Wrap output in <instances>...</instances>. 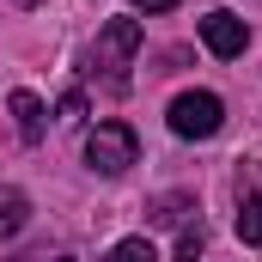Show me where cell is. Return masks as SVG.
<instances>
[{
	"label": "cell",
	"mask_w": 262,
	"mask_h": 262,
	"mask_svg": "<svg viewBox=\"0 0 262 262\" xmlns=\"http://www.w3.org/2000/svg\"><path fill=\"white\" fill-rule=\"evenodd\" d=\"M140 55V18H110L92 43V79L110 92H128V67Z\"/></svg>",
	"instance_id": "1"
},
{
	"label": "cell",
	"mask_w": 262,
	"mask_h": 262,
	"mask_svg": "<svg viewBox=\"0 0 262 262\" xmlns=\"http://www.w3.org/2000/svg\"><path fill=\"white\" fill-rule=\"evenodd\" d=\"M134 159H140V140H134L128 122H98V128L85 134V165L98 177H122Z\"/></svg>",
	"instance_id": "2"
},
{
	"label": "cell",
	"mask_w": 262,
	"mask_h": 262,
	"mask_svg": "<svg viewBox=\"0 0 262 262\" xmlns=\"http://www.w3.org/2000/svg\"><path fill=\"white\" fill-rule=\"evenodd\" d=\"M220 122H226V104L213 92H183L171 104V134L177 140H207V134H220Z\"/></svg>",
	"instance_id": "3"
},
{
	"label": "cell",
	"mask_w": 262,
	"mask_h": 262,
	"mask_svg": "<svg viewBox=\"0 0 262 262\" xmlns=\"http://www.w3.org/2000/svg\"><path fill=\"white\" fill-rule=\"evenodd\" d=\"M238 238L262 244V159L238 165Z\"/></svg>",
	"instance_id": "4"
},
{
	"label": "cell",
	"mask_w": 262,
	"mask_h": 262,
	"mask_svg": "<svg viewBox=\"0 0 262 262\" xmlns=\"http://www.w3.org/2000/svg\"><path fill=\"white\" fill-rule=\"evenodd\" d=\"M201 43H207L220 61H238V55H244V43H250V31H244V18H238V12H207V18H201Z\"/></svg>",
	"instance_id": "5"
},
{
	"label": "cell",
	"mask_w": 262,
	"mask_h": 262,
	"mask_svg": "<svg viewBox=\"0 0 262 262\" xmlns=\"http://www.w3.org/2000/svg\"><path fill=\"white\" fill-rule=\"evenodd\" d=\"M6 110H12V122H18V140H25V146H37V140H43V128H49V122H43L37 92H12V98H6Z\"/></svg>",
	"instance_id": "6"
},
{
	"label": "cell",
	"mask_w": 262,
	"mask_h": 262,
	"mask_svg": "<svg viewBox=\"0 0 262 262\" xmlns=\"http://www.w3.org/2000/svg\"><path fill=\"white\" fill-rule=\"evenodd\" d=\"M25 226H31V201H25V189L0 183V238H18Z\"/></svg>",
	"instance_id": "7"
},
{
	"label": "cell",
	"mask_w": 262,
	"mask_h": 262,
	"mask_svg": "<svg viewBox=\"0 0 262 262\" xmlns=\"http://www.w3.org/2000/svg\"><path fill=\"white\" fill-rule=\"evenodd\" d=\"M189 213H195V195H159L152 207H146L152 226H189Z\"/></svg>",
	"instance_id": "8"
},
{
	"label": "cell",
	"mask_w": 262,
	"mask_h": 262,
	"mask_svg": "<svg viewBox=\"0 0 262 262\" xmlns=\"http://www.w3.org/2000/svg\"><path fill=\"white\" fill-rule=\"evenodd\" d=\"M104 262H159V256H152V244H146V238H122Z\"/></svg>",
	"instance_id": "9"
},
{
	"label": "cell",
	"mask_w": 262,
	"mask_h": 262,
	"mask_svg": "<svg viewBox=\"0 0 262 262\" xmlns=\"http://www.w3.org/2000/svg\"><path fill=\"white\" fill-rule=\"evenodd\" d=\"M201 250H207L201 226H183V238H177V262H201Z\"/></svg>",
	"instance_id": "10"
},
{
	"label": "cell",
	"mask_w": 262,
	"mask_h": 262,
	"mask_svg": "<svg viewBox=\"0 0 262 262\" xmlns=\"http://www.w3.org/2000/svg\"><path fill=\"white\" fill-rule=\"evenodd\" d=\"M61 122H85V92H67L61 98Z\"/></svg>",
	"instance_id": "11"
},
{
	"label": "cell",
	"mask_w": 262,
	"mask_h": 262,
	"mask_svg": "<svg viewBox=\"0 0 262 262\" xmlns=\"http://www.w3.org/2000/svg\"><path fill=\"white\" fill-rule=\"evenodd\" d=\"M134 6H140V12H171L177 0H134Z\"/></svg>",
	"instance_id": "12"
},
{
	"label": "cell",
	"mask_w": 262,
	"mask_h": 262,
	"mask_svg": "<svg viewBox=\"0 0 262 262\" xmlns=\"http://www.w3.org/2000/svg\"><path fill=\"white\" fill-rule=\"evenodd\" d=\"M18 262H67V256H49V250H37V256H18Z\"/></svg>",
	"instance_id": "13"
}]
</instances>
